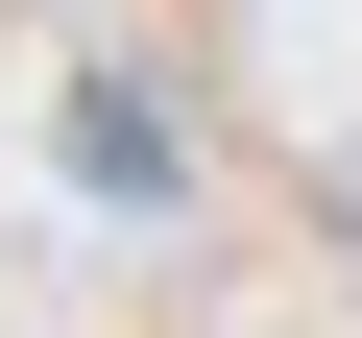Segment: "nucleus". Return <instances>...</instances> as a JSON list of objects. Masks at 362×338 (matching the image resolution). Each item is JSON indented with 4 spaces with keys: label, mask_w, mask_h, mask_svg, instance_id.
I'll list each match as a JSON object with an SVG mask.
<instances>
[{
    "label": "nucleus",
    "mask_w": 362,
    "mask_h": 338,
    "mask_svg": "<svg viewBox=\"0 0 362 338\" xmlns=\"http://www.w3.org/2000/svg\"><path fill=\"white\" fill-rule=\"evenodd\" d=\"M314 218H338V266H362V145H338V169H314Z\"/></svg>",
    "instance_id": "obj_1"
}]
</instances>
